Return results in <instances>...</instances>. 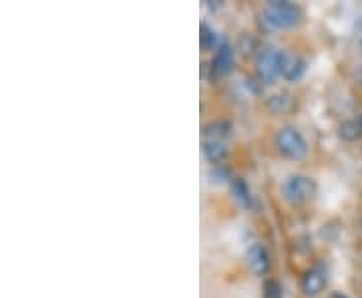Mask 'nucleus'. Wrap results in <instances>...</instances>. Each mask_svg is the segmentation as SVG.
Returning a JSON list of instances; mask_svg holds the SVG:
<instances>
[{
    "instance_id": "obj_5",
    "label": "nucleus",
    "mask_w": 362,
    "mask_h": 298,
    "mask_svg": "<svg viewBox=\"0 0 362 298\" xmlns=\"http://www.w3.org/2000/svg\"><path fill=\"white\" fill-rule=\"evenodd\" d=\"M246 260H248L250 270L256 277H266L268 274V270H270V254H268V250L262 244H252L248 248V252H246Z\"/></svg>"
},
{
    "instance_id": "obj_16",
    "label": "nucleus",
    "mask_w": 362,
    "mask_h": 298,
    "mask_svg": "<svg viewBox=\"0 0 362 298\" xmlns=\"http://www.w3.org/2000/svg\"><path fill=\"white\" fill-rule=\"evenodd\" d=\"M356 33H359V41H361V43H362V22H361V24H359V28H356Z\"/></svg>"
},
{
    "instance_id": "obj_13",
    "label": "nucleus",
    "mask_w": 362,
    "mask_h": 298,
    "mask_svg": "<svg viewBox=\"0 0 362 298\" xmlns=\"http://www.w3.org/2000/svg\"><path fill=\"white\" fill-rule=\"evenodd\" d=\"M268 107H270L272 111H286V109L290 107V99H288L286 95H274V97H270Z\"/></svg>"
},
{
    "instance_id": "obj_2",
    "label": "nucleus",
    "mask_w": 362,
    "mask_h": 298,
    "mask_svg": "<svg viewBox=\"0 0 362 298\" xmlns=\"http://www.w3.org/2000/svg\"><path fill=\"white\" fill-rule=\"evenodd\" d=\"M276 148L284 157H288V159H292V161L304 159L306 153H308V143H306V139L302 137V133H300L298 129L294 128H284L278 131Z\"/></svg>"
},
{
    "instance_id": "obj_18",
    "label": "nucleus",
    "mask_w": 362,
    "mask_h": 298,
    "mask_svg": "<svg viewBox=\"0 0 362 298\" xmlns=\"http://www.w3.org/2000/svg\"><path fill=\"white\" fill-rule=\"evenodd\" d=\"M334 298H346L344 295H334Z\"/></svg>"
},
{
    "instance_id": "obj_15",
    "label": "nucleus",
    "mask_w": 362,
    "mask_h": 298,
    "mask_svg": "<svg viewBox=\"0 0 362 298\" xmlns=\"http://www.w3.org/2000/svg\"><path fill=\"white\" fill-rule=\"evenodd\" d=\"M215 44V33L208 24H201V46L203 49H213Z\"/></svg>"
},
{
    "instance_id": "obj_19",
    "label": "nucleus",
    "mask_w": 362,
    "mask_h": 298,
    "mask_svg": "<svg viewBox=\"0 0 362 298\" xmlns=\"http://www.w3.org/2000/svg\"><path fill=\"white\" fill-rule=\"evenodd\" d=\"M361 228H362V222H361Z\"/></svg>"
},
{
    "instance_id": "obj_14",
    "label": "nucleus",
    "mask_w": 362,
    "mask_h": 298,
    "mask_svg": "<svg viewBox=\"0 0 362 298\" xmlns=\"http://www.w3.org/2000/svg\"><path fill=\"white\" fill-rule=\"evenodd\" d=\"M264 298H282V288L276 280H266L264 284Z\"/></svg>"
},
{
    "instance_id": "obj_12",
    "label": "nucleus",
    "mask_w": 362,
    "mask_h": 298,
    "mask_svg": "<svg viewBox=\"0 0 362 298\" xmlns=\"http://www.w3.org/2000/svg\"><path fill=\"white\" fill-rule=\"evenodd\" d=\"M362 135V128L359 121H346L341 125V137L346 141H356Z\"/></svg>"
},
{
    "instance_id": "obj_17",
    "label": "nucleus",
    "mask_w": 362,
    "mask_h": 298,
    "mask_svg": "<svg viewBox=\"0 0 362 298\" xmlns=\"http://www.w3.org/2000/svg\"><path fill=\"white\" fill-rule=\"evenodd\" d=\"M359 83H361V85H362V67H361V69H359Z\"/></svg>"
},
{
    "instance_id": "obj_3",
    "label": "nucleus",
    "mask_w": 362,
    "mask_h": 298,
    "mask_svg": "<svg viewBox=\"0 0 362 298\" xmlns=\"http://www.w3.org/2000/svg\"><path fill=\"white\" fill-rule=\"evenodd\" d=\"M282 193L290 204H306L316 195V184L306 175H292L284 182Z\"/></svg>"
},
{
    "instance_id": "obj_10",
    "label": "nucleus",
    "mask_w": 362,
    "mask_h": 298,
    "mask_svg": "<svg viewBox=\"0 0 362 298\" xmlns=\"http://www.w3.org/2000/svg\"><path fill=\"white\" fill-rule=\"evenodd\" d=\"M230 186H232V192H234V195L237 198L239 204H244V206H250V204H252L250 188L246 186V182H244L242 177H232Z\"/></svg>"
},
{
    "instance_id": "obj_7",
    "label": "nucleus",
    "mask_w": 362,
    "mask_h": 298,
    "mask_svg": "<svg viewBox=\"0 0 362 298\" xmlns=\"http://www.w3.org/2000/svg\"><path fill=\"white\" fill-rule=\"evenodd\" d=\"M326 272L322 270V268H312V270H308L304 277H302V282H300V288H302V292L306 295V297H316L320 295L322 290H324V286H326Z\"/></svg>"
},
{
    "instance_id": "obj_6",
    "label": "nucleus",
    "mask_w": 362,
    "mask_h": 298,
    "mask_svg": "<svg viewBox=\"0 0 362 298\" xmlns=\"http://www.w3.org/2000/svg\"><path fill=\"white\" fill-rule=\"evenodd\" d=\"M234 67V49L230 44H219L212 59L213 77H226Z\"/></svg>"
},
{
    "instance_id": "obj_9",
    "label": "nucleus",
    "mask_w": 362,
    "mask_h": 298,
    "mask_svg": "<svg viewBox=\"0 0 362 298\" xmlns=\"http://www.w3.org/2000/svg\"><path fill=\"white\" fill-rule=\"evenodd\" d=\"M304 61L298 59V57H288L286 59V64H284V77L288 79V81H298L300 77H302V73H304Z\"/></svg>"
},
{
    "instance_id": "obj_1",
    "label": "nucleus",
    "mask_w": 362,
    "mask_h": 298,
    "mask_svg": "<svg viewBox=\"0 0 362 298\" xmlns=\"http://www.w3.org/2000/svg\"><path fill=\"white\" fill-rule=\"evenodd\" d=\"M300 21H302V10L296 4L286 2V0L268 2L262 10V22L274 30L294 28Z\"/></svg>"
},
{
    "instance_id": "obj_8",
    "label": "nucleus",
    "mask_w": 362,
    "mask_h": 298,
    "mask_svg": "<svg viewBox=\"0 0 362 298\" xmlns=\"http://www.w3.org/2000/svg\"><path fill=\"white\" fill-rule=\"evenodd\" d=\"M203 155L208 157V161L217 164V161H221V159L228 155V149H226V146H224L221 141L208 139V141L203 143Z\"/></svg>"
},
{
    "instance_id": "obj_4",
    "label": "nucleus",
    "mask_w": 362,
    "mask_h": 298,
    "mask_svg": "<svg viewBox=\"0 0 362 298\" xmlns=\"http://www.w3.org/2000/svg\"><path fill=\"white\" fill-rule=\"evenodd\" d=\"M286 55L278 49H266L257 57V75L262 81L272 83L276 81L278 75H284V64H286Z\"/></svg>"
},
{
    "instance_id": "obj_11",
    "label": "nucleus",
    "mask_w": 362,
    "mask_h": 298,
    "mask_svg": "<svg viewBox=\"0 0 362 298\" xmlns=\"http://www.w3.org/2000/svg\"><path fill=\"white\" fill-rule=\"evenodd\" d=\"M230 129H232V125L228 121H213V123L203 128V135L217 141V137H226L230 133Z\"/></svg>"
}]
</instances>
